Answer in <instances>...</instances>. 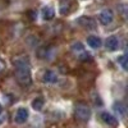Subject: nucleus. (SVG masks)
Returning a JSON list of instances; mask_svg holds the SVG:
<instances>
[{
    "label": "nucleus",
    "instance_id": "obj_3",
    "mask_svg": "<svg viewBox=\"0 0 128 128\" xmlns=\"http://www.w3.org/2000/svg\"><path fill=\"white\" fill-rule=\"evenodd\" d=\"M70 50H72L73 54L76 55L78 59H81V60H87V59H90L88 51L84 49V46L81 44V42H74V44L72 45V48H70Z\"/></svg>",
    "mask_w": 128,
    "mask_h": 128
},
{
    "label": "nucleus",
    "instance_id": "obj_16",
    "mask_svg": "<svg viewBox=\"0 0 128 128\" xmlns=\"http://www.w3.org/2000/svg\"><path fill=\"white\" fill-rule=\"evenodd\" d=\"M0 112H2V106H0Z\"/></svg>",
    "mask_w": 128,
    "mask_h": 128
},
{
    "label": "nucleus",
    "instance_id": "obj_13",
    "mask_svg": "<svg viewBox=\"0 0 128 128\" xmlns=\"http://www.w3.org/2000/svg\"><path fill=\"white\" fill-rule=\"evenodd\" d=\"M68 12H69V3H68V0L67 2L64 0V2L60 3V13L62 14H67Z\"/></svg>",
    "mask_w": 128,
    "mask_h": 128
},
{
    "label": "nucleus",
    "instance_id": "obj_5",
    "mask_svg": "<svg viewBox=\"0 0 128 128\" xmlns=\"http://www.w3.org/2000/svg\"><path fill=\"white\" fill-rule=\"evenodd\" d=\"M28 119V110L26 108H19L17 112H16V115H14V120L16 123L18 124H23L26 123Z\"/></svg>",
    "mask_w": 128,
    "mask_h": 128
},
{
    "label": "nucleus",
    "instance_id": "obj_7",
    "mask_svg": "<svg viewBox=\"0 0 128 128\" xmlns=\"http://www.w3.org/2000/svg\"><path fill=\"white\" fill-rule=\"evenodd\" d=\"M101 119H102V122H104L105 124H108V126L112 127V128H115L116 126H118V119H116L114 115L106 113V112H105V113H101Z\"/></svg>",
    "mask_w": 128,
    "mask_h": 128
},
{
    "label": "nucleus",
    "instance_id": "obj_9",
    "mask_svg": "<svg viewBox=\"0 0 128 128\" xmlns=\"http://www.w3.org/2000/svg\"><path fill=\"white\" fill-rule=\"evenodd\" d=\"M87 45L91 46L92 49H100L101 45H102V42H101V38L98 37V36H88L87 37Z\"/></svg>",
    "mask_w": 128,
    "mask_h": 128
},
{
    "label": "nucleus",
    "instance_id": "obj_1",
    "mask_svg": "<svg viewBox=\"0 0 128 128\" xmlns=\"http://www.w3.org/2000/svg\"><path fill=\"white\" fill-rule=\"evenodd\" d=\"M14 66L17 68L16 72V77L17 81L22 84V86H30L32 82V76H31V70H30V66L28 63L23 59V60H14Z\"/></svg>",
    "mask_w": 128,
    "mask_h": 128
},
{
    "label": "nucleus",
    "instance_id": "obj_14",
    "mask_svg": "<svg viewBox=\"0 0 128 128\" xmlns=\"http://www.w3.org/2000/svg\"><path fill=\"white\" fill-rule=\"evenodd\" d=\"M118 62H119L120 66H122V68L126 70V69H127V63H128V56L124 54V55H122V56L118 59Z\"/></svg>",
    "mask_w": 128,
    "mask_h": 128
},
{
    "label": "nucleus",
    "instance_id": "obj_15",
    "mask_svg": "<svg viewBox=\"0 0 128 128\" xmlns=\"http://www.w3.org/2000/svg\"><path fill=\"white\" fill-rule=\"evenodd\" d=\"M5 119H6V115H5L4 113L0 112V124H3V123L5 122Z\"/></svg>",
    "mask_w": 128,
    "mask_h": 128
},
{
    "label": "nucleus",
    "instance_id": "obj_2",
    "mask_svg": "<svg viewBox=\"0 0 128 128\" xmlns=\"http://www.w3.org/2000/svg\"><path fill=\"white\" fill-rule=\"evenodd\" d=\"M74 114H76V118L81 122H87L91 116V109L86 104H78L74 109Z\"/></svg>",
    "mask_w": 128,
    "mask_h": 128
},
{
    "label": "nucleus",
    "instance_id": "obj_12",
    "mask_svg": "<svg viewBox=\"0 0 128 128\" xmlns=\"http://www.w3.org/2000/svg\"><path fill=\"white\" fill-rule=\"evenodd\" d=\"M32 108H34L35 110H41L42 108H44V99L36 98L34 101H32Z\"/></svg>",
    "mask_w": 128,
    "mask_h": 128
},
{
    "label": "nucleus",
    "instance_id": "obj_11",
    "mask_svg": "<svg viewBox=\"0 0 128 128\" xmlns=\"http://www.w3.org/2000/svg\"><path fill=\"white\" fill-rule=\"evenodd\" d=\"M54 16H55V12L51 6H45L44 9H42V17H44V19L50 20V19L54 18Z\"/></svg>",
    "mask_w": 128,
    "mask_h": 128
},
{
    "label": "nucleus",
    "instance_id": "obj_6",
    "mask_svg": "<svg viewBox=\"0 0 128 128\" xmlns=\"http://www.w3.org/2000/svg\"><path fill=\"white\" fill-rule=\"evenodd\" d=\"M119 45H120V42H119V38L116 37V36H110V37L106 38L105 46H106V49H108L109 51L118 50L119 49Z\"/></svg>",
    "mask_w": 128,
    "mask_h": 128
},
{
    "label": "nucleus",
    "instance_id": "obj_4",
    "mask_svg": "<svg viewBox=\"0 0 128 128\" xmlns=\"http://www.w3.org/2000/svg\"><path fill=\"white\" fill-rule=\"evenodd\" d=\"M99 20H100L104 26L110 24L113 20H114V13H113V10H110V9H104V10H101L100 14H99Z\"/></svg>",
    "mask_w": 128,
    "mask_h": 128
},
{
    "label": "nucleus",
    "instance_id": "obj_8",
    "mask_svg": "<svg viewBox=\"0 0 128 128\" xmlns=\"http://www.w3.org/2000/svg\"><path fill=\"white\" fill-rule=\"evenodd\" d=\"M42 81L45 83H49V84L56 83L58 82V74L54 70H45L44 76H42Z\"/></svg>",
    "mask_w": 128,
    "mask_h": 128
},
{
    "label": "nucleus",
    "instance_id": "obj_10",
    "mask_svg": "<svg viewBox=\"0 0 128 128\" xmlns=\"http://www.w3.org/2000/svg\"><path fill=\"white\" fill-rule=\"evenodd\" d=\"M80 24H82L83 27H86L87 30H95L96 28V23L94 22V19L86 18V17H83V18L80 19Z\"/></svg>",
    "mask_w": 128,
    "mask_h": 128
}]
</instances>
